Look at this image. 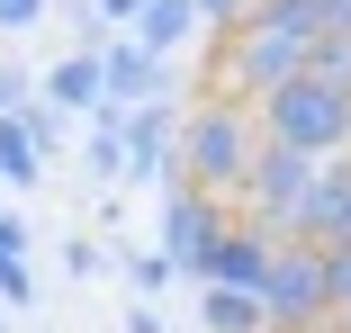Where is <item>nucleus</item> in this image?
I'll return each instance as SVG.
<instances>
[{"label": "nucleus", "mask_w": 351, "mask_h": 333, "mask_svg": "<svg viewBox=\"0 0 351 333\" xmlns=\"http://www.w3.org/2000/svg\"><path fill=\"white\" fill-rule=\"evenodd\" d=\"M90 63H99V99H108V108H145V99L162 90V73H171V63H162V54H145L135 36H117V45H99Z\"/></svg>", "instance_id": "obj_6"}, {"label": "nucleus", "mask_w": 351, "mask_h": 333, "mask_svg": "<svg viewBox=\"0 0 351 333\" xmlns=\"http://www.w3.org/2000/svg\"><path fill=\"white\" fill-rule=\"evenodd\" d=\"M324 315H342V324H351V243H333V252H324Z\"/></svg>", "instance_id": "obj_13"}, {"label": "nucleus", "mask_w": 351, "mask_h": 333, "mask_svg": "<svg viewBox=\"0 0 351 333\" xmlns=\"http://www.w3.org/2000/svg\"><path fill=\"white\" fill-rule=\"evenodd\" d=\"M261 261H270V234H261V225H226L217 252H207V288L252 297V288H261Z\"/></svg>", "instance_id": "obj_7"}, {"label": "nucleus", "mask_w": 351, "mask_h": 333, "mask_svg": "<svg viewBox=\"0 0 351 333\" xmlns=\"http://www.w3.org/2000/svg\"><path fill=\"white\" fill-rule=\"evenodd\" d=\"M252 126H261L270 145H298V153L333 162V153L351 145V90H333V82H289V90H270V99L252 108Z\"/></svg>", "instance_id": "obj_3"}, {"label": "nucleus", "mask_w": 351, "mask_h": 333, "mask_svg": "<svg viewBox=\"0 0 351 333\" xmlns=\"http://www.w3.org/2000/svg\"><path fill=\"white\" fill-rule=\"evenodd\" d=\"M333 243H351V198H342V234H333ZM333 243H324V252H333Z\"/></svg>", "instance_id": "obj_18"}, {"label": "nucleus", "mask_w": 351, "mask_h": 333, "mask_svg": "<svg viewBox=\"0 0 351 333\" xmlns=\"http://www.w3.org/2000/svg\"><path fill=\"white\" fill-rule=\"evenodd\" d=\"M298 82H333V90H351V36H306V73Z\"/></svg>", "instance_id": "obj_10"}, {"label": "nucleus", "mask_w": 351, "mask_h": 333, "mask_svg": "<svg viewBox=\"0 0 351 333\" xmlns=\"http://www.w3.org/2000/svg\"><path fill=\"white\" fill-rule=\"evenodd\" d=\"M261 153V126L243 99H198L180 117V180L207 189V198H243V171Z\"/></svg>", "instance_id": "obj_1"}, {"label": "nucleus", "mask_w": 351, "mask_h": 333, "mask_svg": "<svg viewBox=\"0 0 351 333\" xmlns=\"http://www.w3.org/2000/svg\"><path fill=\"white\" fill-rule=\"evenodd\" d=\"M19 108V73H0V117H10Z\"/></svg>", "instance_id": "obj_17"}, {"label": "nucleus", "mask_w": 351, "mask_h": 333, "mask_svg": "<svg viewBox=\"0 0 351 333\" xmlns=\"http://www.w3.org/2000/svg\"><path fill=\"white\" fill-rule=\"evenodd\" d=\"M234 217H226V198H207V189H189V180H162V271H180V280H207V252H217V234H226Z\"/></svg>", "instance_id": "obj_5"}, {"label": "nucleus", "mask_w": 351, "mask_h": 333, "mask_svg": "<svg viewBox=\"0 0 351 333\" xmlns=\"http://www.w3.org/2000/svg\"><path fill=\"white\" fill-rule=\"evenodd\" d=\"M306 73V36H289V27H234L226 45H217V90L207 99H243V108H261L270 90H289Z\"/></svg>", "instance_id": "obj_2"}, {"label": "nucleus", "mask_w": 351, "mask_h": 333, "mask_svg": "<svg viewBox=\"0 0 351 333\" xmlns=\"http://www.w3.org/2000/svg\"><path fill=\"white\" fill-rule=\"evenodd\" d=\"M261 333H324V252L315 243H270L261 261Z\"/></svg>", "instance_id": "obj_4"}, {"label": "nucleus", "mask_w": 351, "mask_h": 333, "mask_svg": "<svg viewBox=\"0 0 351 333\" xmlns=\"http://www.w3.org/2000/svg\"><path fill=\"white\" fill-rule=\"evenodd\" d=\"M315 36H351V0H315Z\"/></svg>", "instance_id": "obj_14"}, {"label": "nucleus", "mask_w": 351, "mask_h": 333, "mask_svg": "<svg viewBox=\"0 0 351 333\" xmlns=\"http://www.w3.org/2000/svg\"><path fill=\"white\" fill-rule=\"evenodd\" d=\"M54 99H63V108H99V63H90V54H73V63L54 73Z\"/></svg>", "instance_id": "obj_12"}, {"label": "nucleus", "mask_w": 351, "mask_h": 333, "mask_svg": "<svg viewBox=\"0 0 351 333\" xmlns=\"http://www.w3.org/2000/svg\"><path fill=\"white\" fill-rule=\"evenodd\" d=\"M324 333H333V324H324Z\"/></svg>", "instance_id": "obj_19"}, {"label": "nucleus", "mask_w": 351, "mask_h": 333, "mask_svg": "<svg viewBox=\"0 0 351 333\" xmlns=\"http://www.w3.org/2000/svg\"><path fill=\"white\" fill-rule=\"evenodd\" d=\"M45 162V117H0V180H36Z\"/></svg>", "instance_id": "obj_9"}, {"label": "nucleus", "mask_w": 351, "mask_h": 333, "mask_svg": "<svg viewBox=\"0 0 351 333\" xmlns=\"http://www.w3.org/2000/svg\"><path fill=\"white\" fill-rule=\"evenodd\" d=\"M45 18V0H0V27H36Z\"/></svg>", "instance_id": "obj_15"}, {"label": "nucleus", "mask_w": 351, "mask_h": 333, "mask_svg": "<svg viewBox=\"0 0 351 333\" xmlns=\"http://www.w3.org/2000/svg\"><path fill=\"white\" fill-rule=\"evenodd\" d=\"M135 10H145V0H99V10H90V27H126Z\"/></svg>", "instance_id": "obj_16"}, {"label": "nucleus", "mask_w": 351, "mask_h": 333, "mask_svg": "<svg viewBox=\"0 0 351 333\" xmlns=\"http://www.w3.org/2000/svg\"><path fill=\"white\" fill-rule=\"evenodd\" d=\"M207 324H217V333H261V297H234V288H207Z\"/></svg>", "instance_id": "obj_11"}, {"label": "nucleus", "mask_w": 351, "mask_h": 333, "mask_svg": "<svg viewBox=\"0 0 351 333\" xmlns=\"http://www.w3.org/2000/svg\"><path fill=\"white\" fill-rule=\"evenodd\" d=\"M189 27H198V10H189V0H145V10H135V45H145V54H180L189 45Z\"/></svg>", "instance_id": "obj_8"}]
</instances>
